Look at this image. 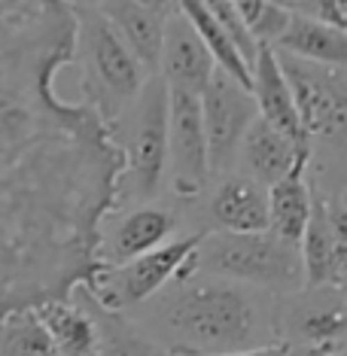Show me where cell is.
I'll use <instances>...</instances> for the list:
<instances>
[{
    "label": "cell",
    "instance_id": "cell-6",
    "mask_svg": "<svg viewBox=\"0 0 347 356\" xmlns=\"http://www.w3.org/2000/svg\"><path fill=\"white\" fill-rule=\"evenodd\" d=\"M195 271L229 277L271 293H296L305 286L302 244L277 232H204L192 250Z\"/></svg>",
    "mask_w": 347,
    "mask_h": 356
},
{
    "label": "cell",
    "instance_id": "cell-13",
    "mask_svg": "<svg viewBox=\"0 0 347 356\" xmlns=\"http://www.w3.org/2000/svg\"><path fill=\"white\" fill-rule=\"evenodd\" d=\"M216 70V61L192 22L183 15V10L171 13L165 19V37H161V58H159V76L168 88L177 92H192L201 98L204 86L211 83Z\"/></svg>",
    "mask_w": 347,
    "mask_h": 356
},
{
    "label": "cell",
    "instance_id": "cell-25",
    "mask_svg": "<svg viewBox=\"0 0 347 356\" xmlns=\"http://www.w3.org/2000/svg\"><path fill=\"white\" fill-rule=\"evenodd\" d=\"M204 3L211 6V13L220 19L225 34L232 37V43L238 46V52L244 55V61L250 64V70H253V61H256V55H259V43H256L253 34H250V28H247L244 15L238 13L235 0H204Z\"/></svg>",
    "mask_w": 347,
    "mask_h": 356
},
{
    "label": "cell",
    "instance_id": "cell-32",
    "mask_svg": "<svg viewBox=\"0 0 347 356\" xmlns=\"http://www.w3.org/2000/svg\"><path fill=\"white\" fill-rule=\"evenodd\" d=\"M326 356H347V347L344 350H335V353H326Z\"/></svg>",
    "mask_w": 347,
    "mask_h": 356
},
{
    "label": "cell",
    "instance_id": "cell-9",
    "mask_svg": "<svg viewBox=\"0 0 347 356\" xmlns=\"http://www.w3.org/2000/svg\"><path fill=\"white\" fill-rule=\"evenodd\" d=\"M201 116H204L211 174L213 177L232 174L247 128L259 119L253 88L244 86L232 74H225L223 67H216L211 83L201 92Z\"/></svg>",
    "mask_w": 347,
    "mask_h": 356
},
{
    "label": "cell",
    "instance_id": "cell-21",
    "mask_svg": "<svg viewBox=\"0 0 347 356\" xmlns=\"http://www.w3.org/2000/svg\"><path fill=\"white\" fill-rule=\"evenodd\" d=\"M274 49L289 52V55L305 58V61L347 67V31L293 10L289 25H287L284 34H280L277 43H274Z\"/></svg>",
    "mask_w": 347,
    "mask_h": 356
},
{
    "label": "cell",
    "instance_id": "cell-19",
    "mask_svg": "<svg viewBox=\"0 0 347 356\" xmlns=\"http://www.w3.org/2000/svg\"><path fill=\"white\" fill-rule=\"evenodd\" d=\"M74 293L83 298L98 329V356H171L147 329L137 323L128 311L104 307L86 286H76Z\"/></svg>",
    "mask_w": 347,
    "mask_h": 356
},
{
    "label": "cell",
    "instance_id": "cell-33",
    "mask_svg": "<svg viewBox=\"0 0 347 356\" xmlns=\"http://www.w3.org/2000/svg\"><path fill=\"white\" fill-rule=\"evenodd\" d=\"M335 198H341V201H344V204H347V189H344V192H338V195H335Z\"/></svg>",
    "mask_w": 347,
    "mask_h": 356
},
{
    "label": "cell",
    "instance_id": "cell-30",
    "mask_svg": "<svg viewBox=\"0 0 347 356\" xmlns=\"http://www.w3.org/2000/svg\"><path fill=\"white\" fill-rule=\"evenodd\" d=\"M64 3H70V6H74V10H76V6H95V3H98V0H64Z\"/></svg>",
    "mask_w": 347,
    "mask_h": 356
},
{
    "label": "cell",
    "instance_id": "cell-1",
    "mask_svg": "<svg viewBox=\"0 0 347 356\" xmlns=\"http://www.w3.org/2000/svg\"><path fill=\"white\" fill-rule=\"evenodd\" d=\"M76 10L0 0V314L70 296L101 268L122 159L107 122L58 92Z\"/></svg>",
    "mask_w": 347,
    "mask_h": 356
},
{
    "label": "cell",
    "instance_id": "cell-31",
    "mask_svg": "<svg viewBox=\"0 0 347 356\" xmlns=\"http://www.w3.org/2000/svg\"><path fill=\"white\" fill-rule=\"evenodd\" d=\"M280 3H287V6H293V10H296V6L302 3V0H280Z\"/></svg>",
    "mask_w": 347,
    "mask_h": 356
},
{
    "label": "cell",
    "instance_id": "cell-18",
    "mask_svg": "<svg viewBox=\"0 0 347 356\" xmlns=\"http://www.w3.org/2000/svg\"><path fill=\"white\" fill-rule=\"evenodd\" d=\"M268 210H271V232L302 244V234L308 229L311 210H314L311 149L296 161L293 171L268 186Z\"/></svg>",
    "mask_w": 347,
    "mask_h": 356
},
{
    "label": "cell",
    "instance_id": "cell-23",
    "mask_svg": "<svg viewBox=\"0 0 347 356\" xmlns=\"http://www.w3.org/2000/svg\"><path fill=\"white\" fill-rule=\"evenodd\" d=\"M0 356H58L37 307L0 314Z\"/></svg>",
    "mask_w": 347,
    "mask_h": 356
},
{
    "label": "cell",
    "instance_id": "cell-5",
    "mask_svg": "<svg viewBox=\"0 0 347 356\" xmlns=\"http://www.w3.org/2000/svg\"><path fill=\"white\" fill-rule=\"evenodd\" d=\"M122 159L119 210L150 204L161 195L168 177V86L159 74L147 79L140 95L110 125Z\"/></svg>",
    "mask_w": 347,
    "mask_h": 356
},
{
    "label": "cell",
    "instance_id": "cell-2",
    "mask_svg": "<svg viewBox=\"0 0 347 356\" xmlns=\"http://www.w3.org/2000/svg\"><path fill=\"white\" fill-rule=\"evenodd\" d=\"M131 317L171 356H220L265 347L280 338V293L195 271H183Z\"/></svg>",
    "mask_w": 347,
    "mask_h": 356
},
{
    "label": "cell",
    "instance_id": "cell-26",
    "mask_svg": "<svg viewBox=\"0 0 347 356\" xmlns=\"http://www.w3.org/2000/svg\"><path fill=\"white\" fill-rule=\"evenodd\" d=\"M296 10L347 31V0H302Z\"/></svg>",
    "mask_w": 347,
    "mask_h": 356
},
{
    "label": "cell",
    "instance_id": "cell-27",
    "mask_svg": "<svg viewBox=\"0 0 347 356\" xmlns=\"http://www.w3.org/2000/svg\"><path fill=\"white\" fill-rule=\"evenodd\" d=\"M220 356H326L314 347H302L293 341H274L265 347H253V350H238V353H220Z\"/></svg>",
    "mask_w": 347,
    "mask_h": 356
},
{
    "label": "cell",
    "instance_id": "cell-22",
    "mask_svg": "<svg viewBox=\"0 0 347 356\" xmlns=\"http://www.w3.org/2000/svg\"><path fill=\"white\" fill-rule=\"evenodd\" d=\"M180 10L192 22V28L198 31V37L204 40V46L211 49L216 67H223L225 74H232L244 86L253 88V70H250V64L244 61V55L238 52V46L232 43V37L225 34L220 19L211 13V6H207L204 0H180Z\"/></svg>",
    "mask_w": 347,
    "mask_h": 356
},
{
    "label": "cell",
    "instance_id": "cell-14",
    "mask_svg": "<svg viewBox=\"0 0 347 356\" xmlns=\"http://www.w3.org/2000/svg\"><path fill=\"white\" fill-rule=\"evenodd\" d=\"M308 152L305 143L293 140L289 134H284L280 128H274L271 122H265L259 116L253 125L247 128L244 140L238 147L235 159V171L253 177L262 186L277 183L284 174H289L296 168V161Z\"/></svg>",
    "mask_w": 347,
    "mask_h": 356
},
{
    "label": "cell",
    "instance_id": "cell-11",
    "mask_svg": "<svg viewBox=\"0 0 347 356\" xmlns=\"http://www.w3.org/2000/svg\"><path fill=\"white\" fill-rule=\"evenodd\" d=\"M180 234V213L165 204H134L113 210L101 229V265H122Z\"/></svg>",
    "mask_w": 347,
    "mask_h": 356
},
{
    "label": "cell",
    "instance_id": "cell-29",
    "mask_svg": "<svg viewBox=\"0 0 347 356\" xmlns=\"http://www.w3.org/2000/svg\"><path fill=\"white\" fill-rule=\"evenodd\" d=\"M140 3L150 6V10H156V13H161V15H171V13L180 10V0H140Z\"/></svg>",
    "mask_w": 347,
    "mask_h": 356
},
{
    "label": "cell",
    "instance_id": "cell-20",
    "mask_svg": "<svg viewBox=\"0 0 347 356\" xmlns=\"http://www.w3.org/2000/svg\"><path fill=\"white\" fill-rule=\"evenodd\" d=\"M37 314L49 329L58 356H98V329L76 293L37 305Z\"/></svg>",
    "mask_w": 347,
    "mask_h": 356
},
{
    "label": "cell",
    "instance_id": "cell-24",
    "mask_svg": "<svg viewBox=\"0 0 347 356\" xmlns=\"http://www.w3.org/2000/svg\"><path fill=\"white\" fill-rule=\"evenodd\" d=\"M235 6L259 46L277 43L289 25V15H293V6L280 3V0H235Z\"/></svg>",
    "mask_w": 347,
    "mask_h": 356
},
{
    "label": "cell",
    "instance_id": "cell-4",
    "mask_svg": "<svg viewBox=\"0 0 347 356\" xmlns=\"http://www.w3.org/2000/svg\"><path fill=\"white\" fill-rule=\"evenodd\" d=\"M74 67L79 70V101L98 113L107 128L128 110L152 76L98 6H76Z\"/></svg>",
    "mask_w": 347,
    "mask_h": 356
},
{
    "label": "cell",
    "instance_id": "cell-7",
    "mask_svg": "<svg viewBox=\"0 0 347 356\" xmlns=\"http://www.w3.org/2000/svg\"><path fill=\"white\" fill-rule=\"evenodd\" d=\"M201 234L204 232L177 234L168 244L150 250V253H143L137 259H128L122 265H101V268L95 271V277L83 283V286L98 298L104 307L131 311V307L152 298L161 286H168V283L183 271L192 250L198 247Z\"/></svg>",
    "mask_w": 347,
    "mask_h": 356
},
{
    "label": "cell",
    "instance_id": "cell-28",
    "mask_svg": "<svg viewBox=\"0 0 347 356\" xmlns=\"http://www.w3.org/2000/svg\"><path fill=\"white\" fill-rule=\"evenodd\" d=\"M323 198H326V220L332 225L335 238L341 241V244H347V204L335 195H326V192H323Z\"/></svg>",
    "mask_w": 347,
    "mask_h": 356
},
{
    "label": "cell",
    "instance_id": "cell-3",
    "mask_svg": "<svg viewBox=\"0 0 347 356\" xmlns=\"http://www.w3.org/2000/svg\"><path fill=\"white\" fill-rule=\"evenodd\" d=\"M311 149V183L326 195L347 189V67L280 52Z\"/></svg>",
    "mask_w": 347,
    "mask_h": 356
},
{
    "label": "cell",
    "instance_id": "cell-34",
    "mask_svg": "<svg viewBox=\"0 0 347 356\" xmlns=\"http://www.w3.org/2000/svg\"><path fill=\"white\" fill-rule=\"evenodd\" d=\"M341 289H344V293H347V277H344V283H341Z\"/></svg>",
    "mask_w": 347,
    "mask_h": 356
},
{
    "label": "cell",
    "instance_id": "cell-12",
    "mask_svg": "<svg viewBox=\"0 0 347 356\" xmlns=\"http://www.w3.org/2000/svg\"><path fill=\"white\" fill-rule=\"evenodd\" d=\"M204 198V229L201 232H262L271 229L268 186L253 177L232 171L213 177ZM198 198V201H201Z\"/></svg>",
    "mask_w": 347,
    "mask_h": 356
},
{
    "label": "cell",
    "instance_id": "cell-17",
    "mask_svg": "<svg viewBox=\"0 0 347 356\" xmlns=\"http://www.w3.org/2000/svg\"><path fill=\"white\" fill-rule=\"evenodd\" d=\"M95 6L104 13V19L113 25V31L122 37V43L137 55V61L150 74H159L161 37H165L168 15L143 6L140 0H98Z\"/></svg>",
    "mask_w": 347,
    "mask_h": 356
},
{
    "label": "cell",
    "instance_id": "cell-16",
    "mask_svg": "<svg viewBox=\"0 0 347 356\" xmlns=\"http://www.w3.org/2000/svg\"><path fill=\"white\" fill-rule=\"evenodd\" d=\"M305 286H341L347 277V244L335 238L326 220V198L314 186V210L302 234Z\"/></svg>",
    "mask_w": 347,
    "mask_h": 356
},
{
    "label": "cell",
    "instance_id": "cell-10",
    "mask_svg": "<svg viewBox=\"0 0 347 356\" xmlns=\"http://www.w3.org/2000/svg\"><path fill=\"white\" fill-rule=\"evenodd\" d=\"M280 338L323 353L347 347V293L341 286H302L280 296Z\"/></svg>",
    "mask_w": 347,
    "mask_h": 356
},
{
    "label": "cell",
    "instance_id": "cell-15",
    "mask_svg": "<svg viewBox=\"0 0 347 356\" xmlns=\"http://www.w3.org/2000/svg\"><path fill=\"white\" fill-rule=\"evenodd\" d=\"M253 98L259 107V116L274 128H280L293 140L308 147V134H305L302 116L296 107V95L289 88V79L280 67L277 49L274 46H259V55L253 61Z\"/></svg>",
    "mask_w": 347,
    "mask_h": 356
},
{
    "label": "cell",
    "instance_id": "cell-8",
    "mask_svg": "<svg viewBox=\"0 0 347 356\" xmlns=\"http://www.w3.org/2000/svg\"><path fill=\"white\" fill-rule=\"evenodd\" d=\"M213 174L201 98L192 92L168 88V192L183 204H192L207 192Z\"/></svg>",
    "mask_w": 347,
    "mask_h": 356
}]
</instances>
